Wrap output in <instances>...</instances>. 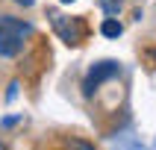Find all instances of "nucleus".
Segmentation results:
<instances>
[{"label": "nucleus", "mask_w": 156, "mask_h": 150, "mask_svg": "<svg viewBox=\"0 0 156 150\" xmlns=\"http://www.w3.org/2000/svg\"><path fill=\"white\" fill-rule=\"evenodd\" d=\"M30 35H33V26L27 21L15 15H0V56H6V59L18 56Z\"/></svg>", "instance_id": "nucleus-1"}, {"label": "nucleus", "mask_w": 156, "mask_h": 150, "mask_svg": "<svg viewBox=\"0 0 156 150\" xmlns=\"http://www.w3.org/2000/svg\"><path fill=\"white\" fill-rule=\"evenodd\" d=\"M47 18H50V24H53V33L59 35L68 47H80V44L86 41L88 26H86L83 18H68V15H62V12H56V9H50Z\"/></svg>", "instance_id": "nucleus-2"}, {"label": "nucleus", "mask_w": 156, "mask_h": 150, "mask_svg": "<svg viewBox=\"0 0 156 150\" xmlns=\"http://www.w3.org/2000/svg\"><path fill=\"white\" fill-rule=\"evenodd\" d=\"M118 71H121V65H118V62H112V59H103V62H97V65H91V68H88V74H86V79H83V94L91 97L97 88L103 85L106 79H112Z\"/></svg>", "instance_id": "nucleus-3"}, {"label": "nucleus", "mask_w": 156, "mask_h": 150, "mask_svg": "<svg viewBox=\"0 0 156 150\" xmlns=\"http://www.w3.org/2000/svg\"><path fill=\"white\" fill-rule=\"evenodd\" d=\"M62 150H94V144L80 135H68V138H62Z\"/></svg>", "instance_id": "nucleus-4"}, {"label": "nucleus", "mask_w": 156, "mask_h": 150, "mask_svg": "<svg viewBox=\"0 0 156 150\" xmlns=\"http://www.w3.org/2000/svg\"><path fill=\"white\" fill-rule=\"evenodd\" d=\"M100 33H103L106 38H118V35L124 33V26L118 24V18H106L103 24H100Z\"/></svg>", "instance_id": "nucleus-5"}, {"label": "nucleus", "mask_w": 156, "mask_h": 150, "mask_svg": "<svg viewBox=\"0 0 156 150\" xmlns=\"http://www.w3.org/2000/svg\"><path fill=\"white\" fill-rule=\"evenodd\" d=\"M121 6H124V0H100V9L106 12V18H118Z\"/></svg>", "instance_id": "nucleus-6"}, {"label": "nucleus", "mask_w": 156, "mask_h": 150, "mask_svg": "<svg viewBox=\"0 0 156 150\" xmlns=\"http://www.w3.org/2000/svg\"><path fill=\"white\" fill-rule=\"evenodd\" d=\"M12 3H18V6H24V9H30L35 3V0H12Z\"/></svg>", "instance_id": "nucleus-7"}, {"label": "nucleus", "mask_w": 156, "mask_h": 150, "mask_svg": "<svg viewBox=\"0 0 156 150\" xmlns=\"http://www.w3.org/2000/svg\"><path fill=\"white\" fill-rule=\"evenodd\" d=\"M59 3H74V0H59Z\"/></svg>", "instance_id": "nucleus-8"}, {"label": "nucleus", "mask_w": 156, "mask_h": 150, "mask_svg": "<svg viewBox=\"0 0 156 150\" xmlns=\"http://www.w3.org/2000/svg\"><path fill=\"white\" fill-rule=\"evenodd\" d=\"M153 59H156V50H153Z\"/></svg>", "instance_id": "nucleus-9"}]
</instances>
